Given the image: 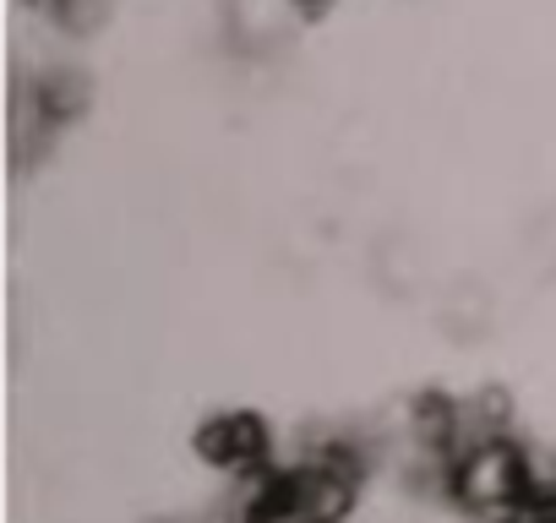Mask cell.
Listing matches in <instances>:
<instances>
[{
    "label": "cell",
    "instance_id": "obj_2",
    "mask_svg": "<svg viewBox=\"0 0 556 523\" xmlns=\"http://www.w3.org/2000/svg\"><path fill=\"white\" fill-rule=\"evenodd\" d=\"M50 7H55V17H61L66 28H93V23L104 17L110 0H50Z\"/></svg>",
    "mask_w": 556,
    "mask_h": 523
},
{
    "label": "cell",
    "instance_id": "obj_1",
    "mask_svg": "<svg viewBox=\"0 0 556 523\" xmlns=\"http://www.w3.org/2000/svg\"><path fill=\"white\" fill-rule=\"evenodd\" d=\"M306 23V0H224V34L245 55L285 50Z\"/></svg>",
    "mask_w": 556,
    "mask_h": 523
}]
</instances>
